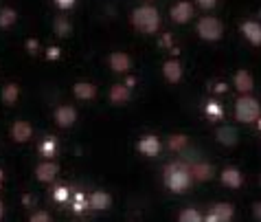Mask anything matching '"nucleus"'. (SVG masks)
Segmentation results:
<instances>
[{
    "mask_svg": "<svg viewBox=\"0 0 261 222\" xmlns=\"http://www.w3.org/2000/svg\"><path fill=\"white\" fill-rule=\"evenodd\" d=\"M57 171H60V167H57V163L53 161H42L38 167H35V178H38L40 183H50L53 178L57 176Z\"/></svg>",
    "mask_w": 261,
    "mask_h": 222,
    "instance_id": "9",
    "label": "nucleus"
},
{
    "mask_svg": "<svg viewBox=\"0 0 261 222\" xmlns=\"http://www.w3.org/2000/svg\"><path fill=\"white\" fill-rule=\"evenodd\" d=\"M224 90H226V86H224V84H217V88H215V92H224Z\"/></svg>",
    "mask_w": 261,
    "mask_h": 222,
    "instance_id": "37",
    "label": "nucleus"
},
{
    "mask_svg": "<svg viewBox=\"0 0 261 222\" xmlns=\"http://www.w3.org/2000/svg\"><path fill=\"white\" fill-rule=\"evenodd\" d=\"M129 97H132V88H129L127 84H114L110 88V102L112 104L121 106V104L129 102Z\"/></svg>",
    "mask_w": 261,
    "mask_h": 222,
    "instance_id": "16",
    "label": "nucleus"
},
{
    "mask_svg": "<svg viewBox=\"0 0 261 222\" xmlns=\"http://www.w3.org/2000/svg\"><path fill=\"white\" fill-rule=\"evenodd\" d=\"M57 152V139L55 137H46L44 141H42V145H40V154H42V159H53Z\"/></svg>",
    "mask_w": 261,
    "mask_h": 222,
    "instance_id": "24",
    "label": "nucleus"
},
{
    "mask_svg": "<svg viewBox=\"0 0 261 222\" xmlns=\"http://www.w3.org/2000/svg\"><path fill=\"white\" fill-rule=\"evenodd\" d=\"M198 5L202 7V9H213V7L217 5V0H198Z\"/></svg>",
    "mask_w": 261,
    "mask_h": 222,
    "instance_id": "33",
    "label": "nucleus"
},
{
    "mask_svg": "<svg viewBox=\"0 0 261 222\" xmlns=\"http://www.w3.org/2000/svg\"><path fill=\"white\" fill-rule=\"evenodd\" d=\"M215 137H217V141H220L222 145L233 147L237 143V130L233 126H220L217 128V132H215Z\"/></svg>",
    "mask_w": 261,
    "mask_h": 222,
    "instance_id": "19",
    "label": "nucleus"
},
{
    "mask_svg": "<svg viewBox=\"0 0 261 222\" xmlns=\"http://www.w3.org/2000/svg\"><path fill=\"white\" fill-rule=\"evenodd\" d=\"M252 216H255L257 222H261V203H255V205H252Z\"/></svg>",
    "mask_w": 261,
    "mask_h": 222,
    "instance_id": "34",
    "label": "nucleus"
},
{
    "mask_svg": "<svg viewBox=\"0 0 261 222\" xmlns=\"http://www.w3.org/2000/svg\"><path fill=\"white\" fill-rule=\"evenodd\" d=\"M3 218H5V205L0 203V220H3Z\"/></svg>",
    "mask_w": 261,
    "mask_h": 222,
    "instance_id": "38",
    "label": "nucleus"
},
{
    "mask_svg": "<svg viewBox=\"0 0 261 222\" xmlns=\"http://www.w3.org/2000/svg\"><path fill=\"white\" fill-rule=\"evenodd\" d=\"M132 27L136 29V31H141L145 35H151L158 31V27H161V13H158L156 7L151 5H141L136 7V9L132 11Z\"/></svg>",
    "mask_w": 261,
    "mask_h": 222,
    "instance_id": "1",
    "label": "nucleus"
},
{
    "mask_svg": "<svg viewBox=\"0 0 261 222\" xmlns=\"http://www.w3.org/2000/svg\"><path fill=\"white\" fill-rule=\"evenodd\" d=\"M29 222H50V216L46 211H35L31 218H29Z\"/></svg>",
    "mask_w": 261,
    "mask_h": 222,
    "instance_id": "30",
    "label": "nucleus"
},
{
    "mask_svg": "<svg viewBox=\"0 0 261 222\" xmlns=\"http://www.w3.org/2000/svg\"><path fill=\"white\" fill-rule=\"evenodd\" d=\"M169 16H171V20H173L176 24L189 22V20L193 18V5L189 3V0H180V3H176V5L171 7Z\"/></svg>",
    "mask_w": 261,
    "mask_h": 222,
    "instance_id": "5",
    "label": "nucleus"
},
{
    "mask_svg": "<svg viewBox=\"0 0 261 222\" xmlns=\"http://www.w3.org/2000/svg\"><path fill=\"white\" fill-rule=\"evenodd\" d=\"M206 114H208V117H213V119H220V117H222L220 104H217V102H208V104H206Z\"/></svg>",
    "mask_w": 261,
    "mask_h": 222,
    "instance_id": "28",
    "label": "nucleus"
},
{
    "mask_svg": "<svg viewBox=\"0 0 261 222\" xmlns=\"http://www.w3.org/2000/svg\"><path fill=\"white\" fill-rule=\"evenodd\" d=\"M239 29H242L244 38L248 40L252 46L261 44V22H257V20H246V22H242Z\"/></svg>",
    "mask_w": 261,
    "mask_h": 222,
    "instance_id": "8",
    "label": "nucleus"
},
{
    "mask_svg": "<svg viewBox=\"0 0 261 222\" xmlns=\"http://www.w3.org/2000/svg\"><path fill=\"white\" fill-rule=\"evenodd\" d=\"M108 64H110V68L114 70V73L125 75L127 70L132 68V57H129L127 53H123V51H114V53H110V57H108Z\"/></svg>",
    "mask_w": 261,
    "mask_h": 222,
    "instance_id": "7",
    "label": "nucleus"
},
{
    "mask_svg": "<svg viewBox=\"0 0 261 222\" xmlns=\"http://www.w3.org/2000/svg\"><path fill=\"white\" fill-rule=\"evenodd\" d=\"M222 183L226 185V187H230V189H239L244 185V176H242V171H239L237 167H226L222 171Z\"/></svg>",
    "mask_w": 261,
    "mask_h": 222,
    "instance_id": "15",
    "label": "nucleus"
},
{
    "mask_svg": "<svg viewBox=\"0 0 261 222\" xmlns=\"http://www.w3.org/2000/svg\"><path fill=\"white\" fill-rule=\"evenodd\" d=\"M53 198L57 200V203H66V200L70 198V191H68V187H57V189L53 191Z\"/></svg>",
    "mask_w": 261,
    "mask_h": 222,
    "instance_id": "29",
    "label": "nucleus"
},
{
    "mask_svg": "<svg viewBox=\"0 0 261 222\" xmlns=\"http://www.w3.org/2000/svg\"><path fill=\"white\" fill-rule=\"evenodd\" d=\"M161 44H163V46H169V44H171V35H165V38L161 40Z\"/></svg>",
    "mask_w": 261,
    "mask_h": 222,
    "instance_id": "36",
    "label": "nucleus"
},
{
    "mask_svg": "<svg viewBox=\"0 0 261 222\" xmlns=\"http://www.w3.org/2000/svg\"><path fill=\"white\" fill-rule=\"evenodd\" d=\"M86 207H88V200H86V196L84 194H77L75 198H72V209H75L77 213H82Z\"/></svg>",
    "mask_w": 261,
    "mask_h": 222,
    "instance_id": "27",
    "label": "nucleus"
},
{
    "mask_svg": "<svg viewBox=\"0 0 261 222\" xmlns=\"http://www.w3.org/2000/svg\"><path fill=\"white\" fill-rule=\"evenodd\" d=\"M9 134L16 143H27L33 137V128H31V124H27V121H16V124L11 126Z\"/></svg>",
    "mask_w": 261,
    "mask_h": 222,
    "instance_id": "10",
    "label": "nucleus"
},
{
    "mask_svg": "<svg viewBox=\"0 0 261 222\" xmlns=\"http://www.w3.org/2000/svg\"><path fill=\"white\" fill-rule=\"evenodd\" d=\"M110 205H112V198H110V194H106V191H95V194H90V198H88V207L92 211H106Z\"/></svg>",
    "mask_w": 261,
    "mask_h": 222,
    "instance_id": "17",
    "label": "nucleus"
},
{
    "mask_svg": "<svg viewBox=\"0 0 261 222\" xmlns=\"http://www.w3.org/2000/svg\"><path fill=\"white\" fill-rule=\"evenodd\" d=\"M233 84H235V88L242 92V95H248V92L255 88V80H252V75L248 73V70H237L235 77H233Z\"/></svg>",
    "mask_w": 261,
    "mask_h": 222,
    "instance_id": "13",
    "label": "nucleus"
},
{
    "mask_svg": "<svg viewBox=\"0 0 261 222\" xmlns=\"http://www.w3.org/2000/svg\"><path fill=\"white\" fill-rule=\"evenodd\" d=\"M46 57H48V60H57V57H60V48H57V46L48 48V51H46Z\"/></svg>",
    "mask_w": 261,
    "mask_h": 222,
    "instance_id": "35",
    "label": "nucleus"
},
{
    "mask_svg": "<svg viewBox=\"0 0 261 222\" xmlns=\"http://www.w3.org/2000/svg\"><path fill=\"white\" fill-rule=\"evenodd\" d=\"M163 75L169 84H178L180 80H182V64H180L178 60H167L163 64Z\"/></svg>",
    "mask_w": 261,
    "mask_h": 222,
    "instance_id": "12",
    "label": "nucleus"
},
{
    "mask_svg": "<svg viewBox=\"0 0 261 222\" xmlns=\"http://www.w3.org/2000/svg\"><path fill=\"white\" fill-rule=\"evenodd\" d=\"M139 152L143 156H156L161 152V141L154 134H145V137L139 139Z\"/></svg>",
    "mask_w": 261,
    "mask_h": 222,
    "instance_id": "11",
    "label": "nucleus"
},
{
    "mask_svg": "<svg viewBox=\"0 0 261 222\" xmlns=\"http://www.w3.org/2000/svg\"><path fill=\"white\" fill-rule=\"evenodd\" d=\"M178 222H204V216L198 209H185V211H180Z\"/></svg>",
    "mask_w": 261,
    "mask_h": 222,
    "instance_id": "26",
    "label": "nucleus"
},
{
    "mask_svg": "<svg viewBox=\"0 0 261 222\" xmlns=\"http://www.w3.org/2000/svg\"><path fill=\"white\" fill-rule=\"evenodd\" d=\"M259 16H261V11H259Z\"/></svg>",
    "mask_w": 261,
    "mask_h": 222,
    "instance_id": "40",
    "label": "nucleus"
},
{
    "mask_svg": "<svg viewBox=\"0 0 261 222\" xmlns=\"http://www.w3.org/2000/svg\"><path fill=\"white\" fill-rule=\"evenodd\" d=\"M20 97V86L18 84H5L3 92H0V99H3L5 106H16Z\"/></svg>",
    "mask_w": 261,
    "mask_h": 222,
    "instance_id": "20",
    "label": "nucleus"
},
{
    "mask_svg": "<svg viewBox=\"0 0 261 222\" xmlns=\"http://www.w3.org/2000/svg\"><path fill=\"white\" fill-rule=\"evenodd\" d=\"M53 119L60 128H70V126H75V121H77V110L72 108V106H57L53 112Z\"/></svg>",
    "mask_w": 261,
    "mask_h": 222,
    "instance_id": "6",
    "label": "nucleus"
},
{
    "mask_svg": "<svg viewBox=\"0 0 261 222\" xmlns=\"http://www.w3.org/2000/svg\"><path fill=\"white\" fill-rule=\"evenodd\" d=\"M53 31H55V35H60V38H68V35H72V24H70V20L64 18V16H57V18L53 20Z\"/></svg>",
    "mask_w": 261,
    "mask_h": 222,
    "instance_id": "21",
    "label": "nucleus"
},
{
    "mask_svg": "<svg viewBox=\"0 0 261 222\" xmlns=\"http://www.w3.org/2000/svg\"><path fill=\"white\" fill-rule=\"evenodd\" d=\"M261 117V106L255 97L250 95H242L237 99L235 104V119L239 121V124H255V121H259Z\"/></svg>",
    "mask_w": 261,
    "mask_h": 222,
    "instance_id": "3",
    "label": "nucleus"
},
{
    "mask_svg": "<svg viewBox=\"0 0 261 222\" xmlns=\"http://www.w3.org/2000/svg\"><path fill=\"white\" fill-rule=\"evenodd\" d=\"M259 183H261V178H259Z\"/></svg>",
    "mask_w": 261,
    "mask_h": 222,
    "instance_id": "41",
    "label": "nucleus"
},
{
    "mask_svg": "<svg viewBox=\"0 0 261 222\" xmlns=\"http://www.w3.org/2000/svg\"><path fill=\"white\" fill-rule=\"evenodd\" d=\"M195 31L202 40L206 42H217L224 35V24L220 18H213V16H206V18H200L198 24H195Z\"/></svg>",
    "mask_w": 261,
    "mask_h": 222,
    "instance_id": "4",
    "label": "nucleus"
},
{
    "mask_svg": "<svg viewBox=\"0 0 261 222\" xmlns=\"http://www.w3.org/2000/svg\"><path fill=\"white\" fill-rule=\"evenodd\" d=\"M211 216L217 220V222H230L235 216V209H233V205H226V203H217L211 207Z\"/></svg>",
    "mask_w": 261,
    "mask_h": 222,
    "instance_id": "18",
    "label": "nucleus"
},
{
    "mask_svg": "<svg viewBox=\"0 0 261 222\" xmlns=\"http://www.w3.org/2000/svg\"><path fill=\"white\" fill-rule=\"evenodd\" d=\"M191 169L182 165V163H173V165H167L165 169V185L167 189H171L173 194H182L191 187Z\"/></svg>",
    "mask_w": 261,
    "mask_h": 222,
    "instance_id": "2",
    "label": "nucleus"
},
{
    "mask_svg": "<svg viewBox=\"0 0 261 222\" xmlns=\"http://www.w3.org/2000/svg\"><path fill=\"white\" fill-rule=\"evenodd\" d=\"M187 145H189V137L187 134H173V137H169V150H173V152H180Z\"/></svg>",
    "mask_w": 261,
    "mask_h": 222,
    "instance_id": "25",
    "label": "nucleus"
},
{
    "mask_svg": "<svg viewBox=\"0 0 261 222\" xmlns=\"http://www.w3.org/2000/svg\"><path fill=\"white\" fill-rule=\"evenodd\" d=\"M257 124H259V130H261V119H259V121H257Z\"/></svg>",
    "mask_w": 261,
    "mask_h": 222,
    "instance_id": "39",
    "label": "nucleus"
},
{
    "mask_svg": "<svg viewBox=\"0 0 261 222\" xmlns=\"http://www.w3.org/2000/svg\"><path fill=\"white\" fill-rule=\"evenodd\" d=\"M16 20H18V11L16 9H11V7H3L0 9V29H9L16 24Z\"/></svg>",
    "mask_w": 261,
    "mask_h": 222,
    "instance_id": "23",
    "label": "nucleus"
},
{
    "mask_svg": "<svg viewBox=\"0 0 261 222\" xmlns=\"http://www.w3.org/2000/svg\"><path fill=\"white\" fill-rule=\"evenodd\" d=\"M27 51L31 53V55H35L40 51V42L38 40H27Z\"/></svg>",
    "mask_w": 261,
    "mask_h": 222,
    "instance_id": "31",
    "label": "nucleus"
},
{
    "mask_svg": "<svg viewBox=\"0 0 261 222\" xmlns=\"http://www.w3.org/2000/svg\"><path fill=\"white\" fill-rule=\"evenodd\" d=\"M75 3H77V0H55V5L60 7V9H64V11L72 9V7H75Z\"/></svg>",
    "mask_w": 261,
    "mask_h": 222,
    "instance_id": "32",
    "label": "nucleus"
},
{
    "mask_svg": "<svg viewBox=\"0 0 261 222\" xmlns=\"http://www.w3.org/2000/svg\"><path fill=\"white\" fill-rule=\"evenodd\" d=\"M191 176L195 181H211L213 178V167L206 165V163H195L191 167Z\"/></svg>",
    "mask_w": 261,
    "mask_h": 222,
    "instance_id": "22",
    "label": "nucleus"
},
{
    "mask_svg": "<svg viewBox=\"0 0 261 222\" xmlns=\"http://www.w3.org/2000/svg\"><path fill=\"white\" fill-rule=\"evenodd\" d=\"M72 92H75V97L82 99V102H90V99L97 97V86L90 82H77L72 86Z\"/></svg>",
    "mask_w": 261,
    "mask_h": 222,
    "instance_id": "14",
    "label": "nucleus"
}]
</instances>
